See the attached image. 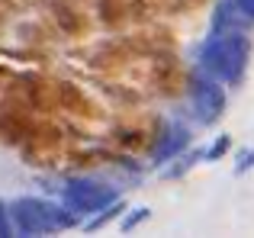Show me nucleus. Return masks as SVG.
<instances>
[{
  "label": "nucleus",
  "mask_w": 254,
  "mask_h": 238,
  "mask_svg": "<svg viewBox=\"0 0 254 238\" xmlns=\"http://www.w3.org/2000/svg\"><path fill=\"white\" fill-rule=\"evenodd\" d=\"M71 200L77 203V209H84V213H93L97 206H103V203L110 200V193H106L103 187H90V183H77V187H71Z\"/></svg>",
  "instance_id": "f257e3e1"
},
{
  "label": "nucleus",
  "mask_w": 254,
  "mask_h": 238,
  "mask_svg": "<svg viewBox=\"0 0 254 238\" xmlns=\"http://www.w3.org/2000/svg\"><path fill=\"white\" fill-rule=\"evenodd\" d=\"M225 148H229V138H219V142H216V145H212V148H209V151H206V158H209V161H216V158H219V155H222V151H225Z\"/></svg>",
  "instance_id": "f03ea898"
},
{
  "label": "nucleus",
  "mask_w": 254,
  "mask_h": 238,
  "mask_svg": "<svg viewBox=\"0 0 254 238\" xmlns=\"http://www.w3.org/2000/svg\"><path fill=\"white\" fill-rule=\"evenodd\" d=\"M235 10H242L245 16H251V19H254V0H238V3H235Z\"/></svg>",
  "instance_id": "7ed1b4c3"
},
{
  "label": "nucleus",
  "mask_w": 254,
  "mask_h": 238,
  "mask_svg": "<svg viewBox=\"0 0 254 238\" xmlns=\"http://www.w3.org/2000/svg\"><path fill=\"white\" fill-rule=\"evenodd\" d=\"M251 164H254V151H245V155H242V161H238V174H242L245 168H251Z\"/></svg>",
  "instance_id": "20e7f679"
}]
</instances>
